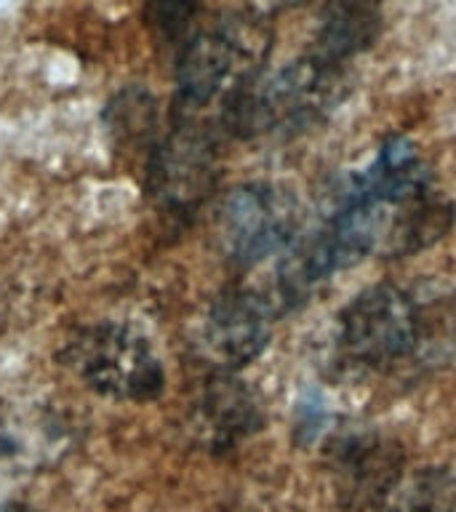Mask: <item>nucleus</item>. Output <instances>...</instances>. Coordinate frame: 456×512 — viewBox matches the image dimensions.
<instances>
[{"label": "nucleus", "mask_w": 456, "mask_h": 512, "mask_svg": "<svg viewBox=\"0 0 456 512\" xmlns=\"http://www.w3.org/2000/svg\"><path fill=\"white\" fill-rule=\"evenodd\" d=\"M270 35L256 16H230L200 30L176 62V104L184 115L222 104L264 70Z\"/></svg>", "instance_id": "7ed1b4c3"}, {"label": "nucleus", "mask_w": 456, "mask_h": 512, "mask_svg": "<svg viewBox=\"0 0 456 512\" xmlns=\"http://www.w3.org/2000/svg\"><path fill=\"white\" fill-rule=\"evenodd\" d=\"M0 512H38V510H32V507H27V504H0Z\"/></svg>", "instance_id": "4468645a"}, {"label": "nucleus", "mask_w": 456, "mask_h": 512, "mask_svg": "<svg viewBox=\"0 0 456 512\" xmlns=\"http://www.w3.org/2000/svg\"><path fill=\"white\" fill-rule=\"evenodd\" d=\"M403 472V448L382 432H352L334 446V488L344 510L368 512Z\"/></svg>", "instance_id": "6e6552de"}, {"label": "nucleus", "mask_w": 456, "mask_h": 512, "mask_svg": "<svg viewBox=\"0 0 456 512\" xmlns=\"http://www.w3.org/2000/svg\"><path fill=\"white\" fill-rule=\"evenodd\" d=\"M264 422L256 395L232 371H216L198 403V432L216 451L238 446Z\"/></svg>", "instance_id": "1a4fd4ad"}, {"label": "nucleus", "mask_w": 456, "mask_h": 512, "mask_svg": "<svg viewBox=\"0 0 456 512\" xmlns=\"http://www.w3.org/2000/svg\"><path fill=\"white\" fill-rule=\"evenodd\" d=\"M347 94V67L302 56L280 70H262L222 104V126L238 139L296 136L326 118Z\"/></svg>", "instance_id": "f03ea898"}, {"label": "nucleus", "mask_w": 456, "mask_h": 512, "mask_svg": "<svg viewBox=\"0 0 456 512\" xmlns=\"http://www.w3.org/2000/svg\"><path fill=\"white\" fill-rule=\"evenodd\" d=\"M62 360L88 390L110 400L147 403L158 398L166 384L152 344L120 323L78 328L64 342Z\"/></svg>", "instance_id": "20e7f679"}, {"label": "nucleus", "mask_w": 456, "mask_h": 512, "mask_svg": "<svg viewBox=\"0 0 456 512\" xmlns=\"http://www.w3.org/2000/svg\"><path fill=\"white\" fill-rule=\"evenodd\" d=\"M368 512H456V475L446 467L403 472Z\"/></svg>", "instance_id": "9b49d317"}, {"label": "nucleus", "mask_w": 456, "mask_h": 512, "mask_svg": "<svg viewBox=\"0 0 456 512\" xmlns=\"http://www.w3.org/2000/svg\"><path fill=\"white\" fill-rule=\"evenodd\" d=\"M456 347V294L435 283H379L339 315L336 355L371 376L419 374Z\"/></svg>", "instance_id": "f257e3e1"}, {"label": "nucleus", "mask_w": 456, "mask_h": 512, "mask_svg": "<svg viewBox=\"0 0 456 512\" xmlns=\"http://www.w3.org/2000/svg\"><path fill=\"white\" fill-rule=\"evenodd\" d=\"M278 307L254 288L235 286L216 296L203 323V350L219 371H235L270 344Z\"/></svg>", "instance_id": "0eeeda50"}, {"label": "nucleus", "mask_w": 456, "mask_h": 512, "mask_svg": "<svg viewBox=\"0 0 456 512\" xmlns=\"http://www.w3.org/2000/svg\"><path fill=\"white\" fill-rule=\"evenodd\" d=\"M382 30V0H326L310 54L320 62L347 67L374 46Z\"/></svg>", "instance_id": "9d476101"}, {"label": "nucleus", "mask_w": 456, "mask_h": 512, "mask_svg": "<svg viewBox=\"0 0 456 512\" xmlns=\"http://www.w3.org/2000/svg\"><path fill=\"white\" fill-rule=\"evenodd\" d=\"M299 224L302 214L294 192L254 182L224 195L216 211V238L232 264L254 267L294 246Z\"/></svg>", "instance_id": "39448f33"}, {"label": "nucleus", "mask_w": 456, "mask_h": 512, "mask_svg": "<svg viewBox=\"0 0 456 512\" xmlns=\"http://www.w3.org/2000/svg\"><path fill=\"white\" fill-rule=\"evenodd\" d=\"M150 195L168 214H192L216 184V144L208 131L182 123L158 144L147 168Z\"/></svg>", "instance_id": "423d86ee"}, {"label": "nucleus", "mask_w": 456, "mask_h": 512, "mask_svg": "<svg viewBox=\"0 0 456 512\" xmlns=\"http://www.w3.org/2000/svg\"><path fill=\"white\" fill-rule=\"evenodd\" d=\"M200 0H144V19L163 43H176L190 32Z\"/></svg>", "instance_id": "f8f14e48"}, {"label": "nucleus", "mask_w": 456, "mask_h": 512, "mask_svg": "<svg viewBox=\"0 0 456 512\" xmlns=\"http://www.w3.org/2000/svg\"><path fill=\"white\" fill-rule=\"evenodd\" d=\"M256 8V14L264 16V14H278L283 8H291V6H299L302 0H251Z\"/></svg>", "instance_id": "ddd939ff"}]
</instances>
